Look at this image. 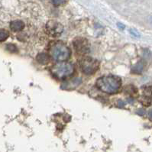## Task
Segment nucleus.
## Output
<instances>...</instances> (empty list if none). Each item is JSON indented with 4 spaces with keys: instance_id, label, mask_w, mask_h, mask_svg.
I'll return each mask as SVG.
<instances>
[{
    "instance_id": "14",
    "label": "nucleus",
    "mask_w": 152,
    "mask_h": 152,
    "mask_svg": "<svg viewBox=\"0 0 152 152\" xmlns=\"http://www.w3.org/2000/svg\"><path fill=\"white\" fill-rule=\"evenodd\" d=\"M6 50H8L10 53H17L18 52V48L17 47L15 46L13 44H9V45H6Z\"/></svg>"
},
{
    "instance_id": "6",
    "label": "nucleus",
    "mask_w": 152,
    "mask_h": 152,
    "mask_svg": "<svg viewBox=\"0 0 152 152\" xmlns=\"http://www.w3.org/2000/svg\"><path fill=\"white\" fill-rule=\"evenodd\" d=\"M73 47L76 52L79 54H86L90 52V44L84 38H77L73 40Z\"/></svg>"
},
{
    "instance_id": "8",
    "label": "nucleus",
    "mask_w": 152,
    "mask_h": 152,
    "mask_svg": "<svg viewBox=\"0 0 152 152\" xmlns=\"http://www.w3.org/2000/svg\"><path fill=\"white\" fill-rule=\"evenodd\" d=\"M82 83L80 78H75V79L70 80L69 81H66L62 84L61 88L64 90H73L77 88V86H80Z\"/></svg>"
},
{
    "instance_id": "7",
    "label": "nucleus",
    "mask_w": 152,
    "mask_h": 152,
    "mask_svg": "<svg viewBox=\"0 0 152 152\" xmlns=\"http://www.w3.org/2000/svg\"><path fill=\"white\" fill-rule=\"evenodd\" d=\"M142 96L140 99L141 102L145 106H149L152 102V85H148L141 88Z\"/></svg>"
},
{
    "instance_id": "3",
    "label": "nucleus",
    "mask_w": 152,
    "mask_h": 152,
    "mask_svg": "<svg viewBox=\"0 0 152 152\" xmlns=\"http://www.w3.org/2000/svg\"><path fill=\"white\" fill-rule=\"evenodd\" d=\"M75 71L74 66L71 63L62 62L54 65L51 68L52 74L59 80L66 79L73 74Z\"/></svg>"
},
{
    "instance_id": "12",
    "label": "nucleus",
    "mask_w": 152,
    "mask_h": 152,
    "mask_svg": "<svg viewBox=\"0 0 152 152\" xmlns=\"http://www.w3.org/2000/svg\"><path fill=\"white\" fill-rule=\"evenodd\" d=\"M9 33L6 29H0V42H3L8 39Z\"/></svg>"
},
{
    "instance_id": "13",
    "label": "nucleus",
    "mask_w": 152,
    "mask_h": 152,
    "mask_svg": "<svg viewBox=\"0 0 152 152\" xmlns=\"http://www.w3.org/2000/svg\"><path fill=\"white\" fill-rule=\"evenodd\" d=\"M143 70V64L142 62H138L136 65H134L132 69V72L134 73H141Z\"/></svg>"
},
{
    "instance_id": "9",
    "label": "nucleus",
    "mask_w": 152,
    "mask_h": 152,
    "mask_svg": "<svg viewBox=\"0 0 152 152\" xmlns=\"http://www.w3.org/2000/svg\"><path fill=\"white\" fill-rule=\"evenodd\" d=\"M25 28V23L21 20H15L10 23V28L13 31H20Z\"/></svg>"
},
{
    "instance_id": "5",
    "label": "nucleus",
    "mask_w": 152,
    "mask_h": 152,
    "mask_svg": "<svg viewBox=\"0 0 152 152\" xmlns=\"http://www.w3.org/2000/svg\"><path fill=\"white\" fill-rule=\"evenodd\" d=\"M46 31L52 37H59L64 31V26L55 20H50L46 24Z\"/></svg>"
},
{
    "instance_id": "18",
    "label": "nucleus",
    "mask_w": 152,
    "mask_h": 152,
    "mask_svg": "<svg viewBox=\"0 0 152 152\" xmlns=\"http://www.w3.org/2000/svg\"><path fill=\"white\" fill-rule=\"evenodd\" d=\"M117 26H118V28H119L120 29H122V30H123L124 28H125V26H124L123 25H122L121 23H118L117 24Z\"/></svg>"
},
{
    "instance_id": "11",
    "label": "nucleus",
    "mask_w": 152,
    "mask_h": 152,
    "mask_svg": "<svg viewBox=\"0 0 152 152\" xmlns=\"http://www.w3.org/2000/svg\"><path fill=\"white\" fill-rule=\"evenodd\" d=\"M124 92L129 96H130L131 98L138 95V90L133 85H128V86H125V89H124Z\"/></svg>"
},
{
    "instance_id": "4",
    "label": "nucleus",
    "mask_w": 152,
    "mask_h": 152,
    "mask_svg": "<svg viewBox=\"0 0 152 152\" xmlns=\"http://www.w3.org/2000/svg\"><path fill=\"white\" fill-rule=\"evenodd\" d=\"M80 67L82 72L86 75H93L99 69L100 63L98 60L93 57H85L79 61Z\"/></svg>"
},
{
    "instance_id": "17",
    "label": "nucleus",
    "mask_w": 152,
    "mask_h": 152,
    "mask_svg": "<svg viewBox=\"0 0 152 152\" xmlns=\"http://www.w3.org/2000/svg\"><path fill=\"white\" fill-rule=\"evenodd\" d=\"M118 106H119V107H122V106H124V105H125V104H124V102L122 100H118Z\"/></svg>"
},
{
    "instance_id": "10",
    "label": "nucleus",
    "mask_w": 152,
    "mask_h": 152,
    "mask_svg": "<svg viewBox=\"0 0 152 152\" xmlns=\"http://www.w3.org/2000/svg\"><path fill=\"white\" fill-rule=\"evenodd\" d=\"M36 59H37V61L41 64L46 65L50 62V57L48 54H45V53H41V54H38L37 55Z\"/></svg>"
},
{
    "instance_id": "2",
    "label": "nucleus",
    "mask_w": 152,
    "mask_h": 152,
    "mask_svg": "<svg viewBox=\"0 0 152 152\" xmlns=\"http://www.w3.org/2000/svg\"><path fill=\"white\" fill-rule=\"evenodd\" d=\"M50 57L57 61H64L70 57V50L62 41H54L49 48Z\"/></svg>"
},
{
    "instance_id": "19",
    "label": "nucleus",
    "mask_w": 152,
    "mask_h": 152,
    "mask_svg": "<svg viewBox=\"0 0 152 152\" xmlns=\"http://www.w3.org/2000/svg\"><path fill=\"white\" fill-rule=\"evenodd\" d=\"M130 32L132 33V34L133 35L135 36V37H139V34H138L137 32H134V31H133L132 30H131V31H130Z\"/></svg>"
},
{
    "instance_id": "20",
    "label": "nucleus",
    "mask_w": 152,
    "mask_h": 152,
    "mask_svg": "<svg viewBox=\"0 0 152 152\" xmlns=\"http://www.w3.org/2000/svg\"><path fill=\"white\" fill-rule=\"evenodd\" d=\"M148 116H149V118L152 120V109L148 112Z\"/></svg>"
},
{
    "instance_id": "16",
    "label": "nucleus",
    "mask_w": 152,
    "mask_h": 152,
    "mask_svg": "<svg viewBox=\"0 0 152 152\" xmlns=\"http://www.w3.org/2000/svg\"><path fill=\"white\" fill-rule=\"evenodd\" d=\"M136 113H138V115H143L145 113V112L144 109H138V111L136 112Z\"/></svg>"
},
{
    "instance_id": "15",
    "label": "nucleus",
    "mask_w": 152,
    "mask_h": 152,
    "mask_svg": "<svg viewBox=\"0 0 152 152\" xmlns=\"http://www.w3.org/2000/svg\"><path fill=\"white\" fill-rule=\"evenodd\" d=\"M52 3L54 4L55 6H62V5H64V4L66 3V1H52Z\"/></svg>"
},
{
    "instance_id": "1",
    "label": "nucleus",
    "mask_w": 152,
    "mask_h": 152,
    "mask_svg": "<svg viewBox=\"0 0 152 152\" xmlns=\"http://www.w3.org/2000/svg\"><path fill=\"white\" fill-rule=\"evenodd\" d=\"M122 85V80L116 76H105L99 78L96 81L97 87L104 93L115 94L118 91Z\"/></svg>"
}]
</instances>
